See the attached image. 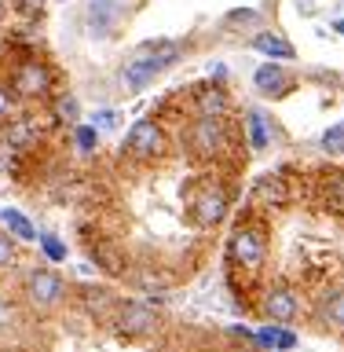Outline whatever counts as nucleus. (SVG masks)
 <instances>
[{
  "label": "nucleus",
  "instance_id": "f257e3e1",
  "mask_svg": "<svg viewBox=\"0 0 344 352\" xmlns=\"http://www.w3.org/2000/svg\"><path fill=\"white\" fill-rule=\"evenodd\" d=\"M183 44L180 41H154V44H143L136 59H128L121 66L117 81L128 88V92H143L147 85H154V77H161L169 66H176L183 59Z\"/></svg>",
  "mask_w": 344,
  "mask_h": 352
},
{
  "label": "nucleus",
  "instance_id": "f03ea898",
  "mask_svg": "<svg viewBox=\"0 0 344 352\" xmlns=\"http://www.w3.org/2000/svg\"><path fill=\"white\" fill-rule=\"evenodd\" d=\"M55 88V74L44 59H22L11 74V92L19 99H48Z\"/></svg>",
  "mask_w": 344,
  "mask_h": 352
},
{
  "label": "nucleus",
  "instance_id": "7ed1b4c3",
  "mask_svg": "<svg viewBox=\"0 0 344 352\" xmlns=\"http://www.w3.org/2000/svg\"><path fill=\"white\" fill-rule=\"evenodd\" d=\"M161 151H165V132H161L158 121L143 118V121H136V125L128 129V136H125V154L128 158L150 162V158H158Z\"/></svg>",
  "mask_w": 344,
  "mask_h": 352
},
{
  "label": "nucleus",
  "instance_id": "20e7f679",
  "mask_svg": "<svg viewBox=\"0 0 344 352\" xmlns=\"http://www.w3.org/2000/svg\"><path fill=\"white\" fill-rule=\"evenodd\" d=\"M264 253H268V242L257 228H235L231 231V242H227V257L231 264H238V268H260L264 264Z\"/></svg>",
  "mask_w": 344,
  "mask_h": 352
},
{
  "label": "nucleus",
  "instance_id": "39448f33",
  "mask_svg": "<svg viewBox=\"0 0 344 352\" xmlns=\"http://www.w3.org/2000/svg\"><path fill=\"white\" fill-rule=\"evenodd\" d=\"M26 297L37 308H51V305H59L62 297H66V283H62V275L59 272H51V268H37L26 279Z\"/></svg>",
  "mask_w": 344,
  "mask_h": 352
},
{
  "label": "nucleus",
  "instance_id": "423d86ee",
  "mask_svg": "<svg viewBox=\"0 0 344 352\" xmlns=\"http://www.w3.org/2000/svg\"><path fill=\"white\" fill-rule=\"evenodd\" d=\"M293 74L286 70V66L279 59H268L264 66H257V74H253V88H257L260 96H268V99H282V96H290L293 92Z\"/></svg>",
  "mask_w": 344,
  "mask_h": 352
},
{
  "label": "nucleus",
  "instance_id": "0eeeda50",
  "mask_svg": "<svg viewBox=\"0 0 344 352\" xmlns=\"http://www.w3.org/2000/svg\"><path fill=\"white\" fill-rule=\"evenodd\" d=\"M191 147L194 154H220L227 147V132H224V118H198L191 125Z\"/></svg>",
  "mask_w": 344,
  "mask_h": 352
},
{
  "label": "nucleus",
  "instance_id": "6e6552de",
  "mask_svg": "<svg viewBox=\"0 0 344 352\" xmlns=\"http://www.w3.org/2000/svg\"><path fill=\"white\" fill-rule=\"evenodd\" d=\"M154 327H158V316H154V308L143 305V301H128V305L117 312V330H121L125 338L154 334Z\"/></svg>",
  "mask_w": 344,
  "mask_h": 352
},
{
  "label": "nucleus",
  "instance_id": "1a4fd4ad",
  "mask_svg": "<svg viewBox=\"0 0 344 352\" xmlns=\"http://www.w3.org/2000/svg\"><path fill=\"white\" fill-rule=\"evenodd\" d=\"M194 110H198V118H227L231 99L224 92V85H216V81L198 85L194 88Z\"/></svg>",
  "mask_w": 344,
  "mask_h": 352
},
{
  "label": "nucleus",
  "instance_id": "9d476101",
  "mask_svg": "<svg viewBox=\"0 0 344 352\" xmlns=\"http://www.w3.org/2000/svg\"><path fill=\"white\" fill-rule=\"evenodd\" d=\"M264 312H268L271 323H293L297 312H301V305H297L293 290H286V286H271V290L264 294Z\"/></svg>",
  "mask_w": 344,
  "mask_h": 352
},
{
  "label": "nucleus",
  "instance_id": "9b49d317",
  "mask_svg": "<svg viewBox=\"0 0 344 352\" xmlns=\"http://www.w3.org/2000/svg\"><path fill=\"white\" fill-rule=\"evenodd\" d=\"M191 213H194V220H198L202 228H216L220 220L227 217V195L216 191V187H209V191H202V195L194 198V209H191Z\"/></svg>",
  "mask_w": 344,
  "mask_h": 352
},
{
  "label": "nucleus",
  "instance_id": "f8f14e48",
  "mask_svg": "<svg viewBox=\"0 0 344 352\" xmlns=\"http://www.w3.org/2000/svg\"><path fill=\"white\" fill-rule=\"evenodd\" d=\"M249 48H253V52H260L264 59H279V63H290V59H297V48H293V44L282 37L279 30H260V33H253Z\"/></svg>",
  "mask_w": 344,
  "mask_h": 352
},
{
  "label": "nucleus",
  "instance_id": "ddd939ff",
  "mask_svg": "<svg viewBox=\"0 0 344 352\" xmlns=\"http://www.w3.org/2000/svg\"><path fill=\"white\" fill-rule=\"evenodd\" d=\"M117 15H121L117 0H92V4H88V30H92L95 37H106V33L114 30Z\"/></svg>",
  "mask_w": 344,
  "mask_h": 352
},
{
  "label": "nucleus",
  "instance_id": "4468645a",
  "mask_svg": "<svg viewBox=\"0 0 344 352\" xmlns=\"http://www.w3.org/2000/svg\"><path fill=\"white\" fill-rule=\"evenodd\" d=\"M37 125H33L30 118H8V129H4V143L11 151H30L33 143H37Z\"/></svg>",
  "mask_w": 344,
  "mask_h": 352
},
{
  "label": "nucleus",
  "instance_id": "2eb2a0df",
  "mask_svg": "<svg viewBox=\"0 0 344 352\" xmlns=\"http://www.w3.org/2000/svg\"><path fill=\"white\" fill-rule=\"evenodd\" d=\"M253 195H257V202L260 206H282L286 202V184L279 180V176H260L257 187H253Z\"/></svg>",
  "mask_w": 344,
  "mask_h": 352
},
{
  "label": "nucleus",
  "instance_id": "dca6fc26",
  "mask_svg": "<svg viewBox=\"0 0 344 352\" xmlns=\"http://www.w3.org/2000/svg\"><path fill=\"white\" fill-rule=\"evenodd\" d=\"M51 118L59 121V125H77L81 121V103H77L73 92H62L51 99Z\"/></svg>",
  "mask_w": 344,
  "mask_h": 352
},
{
  "label": "nucleus",
  "instance_id": "f3484780",
  "mask_svg": "<svg viewBox=\"0 0 344 352\" xmlns=\"http://www.w3.org/2000/svg\"><path fill=\"white\" fill-rule=\"evenodd\" d=\"M0 220H4V228H8L15 239H22V242H33V239H37V228H33L30 220L19 213V209H4V213H0Z\"/></svg>",
  "mask_w": 344,
  "mask_h": 352
},
{
  "label": "nucleus",
  "instance_id": "a211bd4d",
  "mask_svg": "<svg viewBox=\"0 0 344 352\" xmlns=\"http://www.w3.org/2000/svg\"><path fill=\"white\" fill-rule=\"evenodd\" d=\"M249 143L253 151H268L271 147V132H268V118L260 114V110H249Z\"/></svg>",
  "mask_w": 344,
  "mask_h": 352
},
{
  "label": "nucleus",
  "instance_id": "6ab92c4d",
  "mask_svg": "<svg viewBox=\"0 0 344 352\" xmlns=\"http://www.w3.org/2000/svg\"><path fill=\"white\" fill-rule=\"evenodd\" d=\"M323 323H330V327L344 330V290L330 294L326 301H323Z\"/></svg>",
  "mask_w": 344,
  "mask_h": 352
},
{
  "label": "nucleus",
  "instance_id": "aec40b11",
  "mask_svg": "<svg viewBox=\"0 0 344 352\" xmlns=\"http://www.w3.org/2000/svg\"><path fill=\"white\" fill-rule=\"evenodd\" d=\"M319 147H323L326 154H344V121H337V125H330V129L323 132Z\"/></svg>",
  "mask_w": 344,
  "mask_h": 352
},
{
  "label": "nucleus",
  "instance_id": "412c9836",
  "mask_svg": "<svg viewBox=\"0 0 344 352\" xmlns=\"http://www.w3.org/2000/svg\"><path fill=\"white\" fill-rule=\"evenodd\" d=\"M73 140H77V147H81L84 154H92L99 147V129L95 125H81V121H77V125H73Z\"/></svg>",
  "mask_w": 344,
  "mask_h": 352
},
{
  "label": "nucleus",
  "instance_id": "4be33fe9",
  "mask_svg": "<svg viewBox=\"0 0 344 352\" xmlns=\"http://www.w3.org/2000/svg\"><path fill=\"white\" fill-rule=\"evenodd\" d=\"M253 341H257L260 349H271L275 352V345H279V327H260L257 334H253Z\"/></svg>",
  "mask_w": 344,
  "mask_h": 352
},
{
  "label": "nucleus",
  "instance_id": "5701e85b",
  "mask_svg": "<svg viewBox=\"0 0 344 352\" xmlns=\"http://www.w3.org/2000/svg\"><path fill=\"white\" fill-rule=\"evenodd\" d=\"M11 261H15V235L4 231V235H0V268H8Z\"/></svg>",
  "mask_w": 344,
  "mask_h": 352
},
{
  "label": "nucleus",
  "instance_id": "b1692460",
  "mask_svg": "<svg viewBox=\"0 0 344 352\" xmlns=\"http://www.w3.org/2000/svg\"><path fill=\"white\" fill-rule=\"evenodd\" d=\"M37 239H41V246H44V253H48L51 261H62V257H66V246H62V242L55 239V235H37Z\"/></svg>",
  "mask_w": 344,
  "mask_h": 352
},
{
  "label": "nucleus",
  "instance_id": "393cba45",
  "mask_svg": "<svg viewBox=\"0 0 344 352\" xmlns=\"http://www.w3.org/2000/svg\"><path fill=\"white\" fill-rule=\"evenodd\" d=\"M11 114H15V92L8 85H0V121H8Z\"/></svg>",
  "mask_w": 344,
  "mask_h": 352
},
{
  "label": "nucleus",
  "instance_id": "a878e982",
  "mask_svg": "<svg viewBox=\"0 0 344 352\" xmlns=\"http://www.w3.org/2000/svg\"><path fill=\"white\" fill-rule=\"evenodd\" d=\"M114 121H117V114H114V110H99L92 125H95V129H114Z\"/></svg>",
  "mask_w": 344,
  "mask_h": 352
},
{
  "label": "nucleus",
  "instance_id": "bb28decb",
  "mask_svg": "<svg viewBox=\"0 0 344 352\" xmlns=\"http://www.w3.org/2000/svg\"><path fill=\"white\" fill-rule=\"evenodd\" d=\"M297 345V334H293V330H279V345H275V349H279V352H290Z\"/></svg>",
  "mask_w": 344,
  "mask_h": 352
},
{
  "label": "nucleus",
  "instance_id": "cd10ccee",
  "mask_svg": "<svg viewBox=\"0 0 344 352\" xmlns=\"http://www.w3.org/2000/svg\"><path fill=\"white\" fill-rule=\"evenodd\" d=\"M19 8H22V15H41L44 0H19Z\"/></svg>",
  "mask_w": 344,
  "mask_h": 352
},
{
  "label": "nucleus",
  "instance_id": "c85d7f7f",
  "mask_svg": "<svg viewBox=\"0 0 344 352\" xmlns=\"http://www.w3.org/2000/svg\"><path fill=\"white\" fill-rule=\"evenodd\" d=\"M337 30H341V33H344V19H341V22H337Z\"/></svg>",
  "mask_w": 344,
  "mask_h": 352
}]
</instances>
